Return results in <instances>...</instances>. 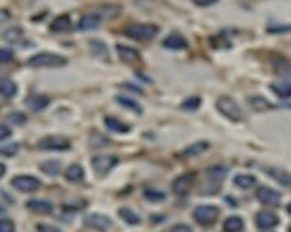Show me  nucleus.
<instances>
[{
	"label": "nucleus",
	"instance_id": "43",
	"mask_svg": "<svg viewBox=\"0 0 291 232\" xmlns=\"http://www.w3.org/2000/svg\"><path fill=\"white\" fill-rule=\"evenodd\" d=\"M10 136H12V129L5 126V124H0V141L10 137Z\"/></svg>",
	"mask_w": 291,
	"mask_h": 232
},
{
	"label": "nucleus",
	"instance_id": "39",
	"mask_svg": "<svg viewBox=\"0 0 291 232\" xmlns=\"http://www.w3.org/2000/svg\"><path fill=\"white\" fill-rule=\"evenodd\" d=\"M10 204H13V198H10L5 192H0V213H5Z\"/></svg>",
	"mask_w": 291,
	"mask_h": 232
},
{
	"label": "nucleus",
	"instance_id": "13",
	"mask_svg": "<svg viewBox=\"0 0 291 232\" xmlns=\"http://www.w3.org/2000/svg\"><path fill=\"white\" fill-rule=\"evenodd\" d=\"M27 106L31 110V111H41L48 108V105L51 103V98L48 95H41V94H31L27 97V100H25Z\"/></svg>",
	"mask_w": 291,
	"mask_h": 232
},
{
	"label": "nucleus",
	"instance_id": "15",
	"mask_svg": "<svg viewBox=\"0 0 291 232\" xmlns=\"http://www.w3.org/2000/svg\"><path fill=\"white\" fill-rule=\"evenodd\" d=\"M88 48H90V53H92L95 57H98L100 61H105V62H110L111 57H110V51H108L106 44L103 41L100 39H92L88 43Z\"/></svg>",
	"mask_w": 291,
	"mask_h": 232
},
{
	"label": "nucleus",
	"instance_id": "5",
	"mask_svg": "<svg viewBox=\"0 0 291 232\" xmlns=\"http://www.w3.org/2000/svg\"><path fill=\"white\" fill-rule=\"evenodd\" d=\"M219 216V210L216 208V206H198L193 213V218L196 222L203 226H208V224H213V222L218 219Z\"/></svg>",
	"mask_w": 291,
	"mask_h": 232
},
{
	"label": "nucleus",
	"instance_id": "22",
	"mask_svg": "<svg viewBox=\"0 0 291 232\" xmlns=\"http://www.w3.org/2000/svg\"><path fill=\"white\" fill-rule=\"evenodd\" d=\"M208 149H210V143L208 141H198V143L192 144V146H188L185 151H184V155L185 157H198V155H202L205 154Z\"/></svg>",
	"mask_w": 291,
	"mask_h": 232
},
{
	"label": "nucleus",
	"instance_id": "18",
	"mask_svg": "<svg viewBox=\"0 0 291 232\" xmlns=\"http://www.w3.org/2000/svg\"><path fill=\"white\" fill-rule=\"evenodd\" d=\"M105 124L106 128L110 131H115V132H120V134H126V132L131 131V126L126 123H123L121 120L115 118V116H106L105 118Z\"/></svg>",
	"mask_w": 291,
	"mask_h": 232
},
{
	"label": "nucleus",
	"instance_id": "30",
	"mask_svg": "<svg viewBox=\"0 0 291 232\" xmlns=\"http://www.w3.org/2000/svg\"><path fill=\"white\" fill-rule=\"evenodd\" d=\"M116 102H118V103L123 106V108H126V110H129V111H135V113H138V114L143 113V108H141V106H139L135 100H131V98H128V97L118 95V97H116Z\"/></svg>",
	"mask_w": 291,
	"mask_h": 232
},
{
	"label": "nucleus",
	"instance_id": "19",
	"mask_svg": "<svg viewBox=\"0 0 291 232\" xmlns=\"http://www.w3.org/2000/svg\"><path fill=\"white\" fill-rule=\"evenodd\" d=\"M4 39L12 44H23L21 41L25 39V31L20 27H12L4 31Z\"/></svg>",
	"mask_w": 291,
	"mask_h": 232
},
{
	"label": "nucleus",
	"instance_id": "14",
	"mask_svg": "<svg viewBox=\"0 0 291 232\" xmlns=\"http://www.w3.org/2000/svg\"><path fill=\"white\" fill-rule=\"evenodd\" d=\"M162 46L170 49V51H184L188 48V41L182 35H169L167 38H164Z\"/></svg>",
	"mask_w": 291,
	"mask_h": 232
},
{
	"label": "nucleus",
	"instance_id": "29",
	"mask_svg": "<svg viewBox=\"0 0 291 232\" xmlns=\"http://www.w3.org/2000/svg\"><path fill=\"white\" fill-rule=\"evenodd\" d=\"M120 218L124 222H126V224H129V226H138L139 222H141V218L132 210H129V208H121L120 210Z\"/></svg>",
	"mask_w": 291,
	"mask_h": 232
},
{
	"label": "nucleus",
	"instance_id": "34",
	"mask_svg": "<svg viewBox=\"0 0 291 232\" xmlns=\"http://www.w3.org/2000/svg\"><path fill=\"white\" fill-rule=\"evenodd\" d=\"M202 106V98L199 97H190L187 100L182 103V108L187 110V111H195Z\"/></svg>",
	"mask_w": 291,
	"mask_h": 232
},
{
	"label": "nucleus",
	"instance_id": "25",
	"mask_svg": "<svg viewBox=\"0 0 291 232\" xmlns=\"http://www.w3.org/2000/svg\"><path fill=\"white\" fill-rule=\"evenodd\" d=\"M84 177H85L84 169H82L79 164H72L71 167L65 170V178H68L69 181H72V183L82 181V180H84Z\"/></svg>",
	"mask_w": 291,
	"mask_h": 232
},
{
	"label": "nucleus",
	"instance_id": "48",
	"mask_svg": "<svg viewBox=\"0 0 291 232\" xmlns=\"http://www.w3.org/2000/svg\"><path fill=\"white\" fill-rule=\"evenodd\" d=\"M4 173H5V165L0 164V177H4Z\"/></svg>",
	"mask_w": 291,
	"mask_h": 232
},
{
	"label": "nucleus",
	"instance_id": "37",
	"mask_svg": "<svg viewBox=\"0 0 291 232\" xmlns=\"http://www.w3.org/2000/svg\"><path fill=\"white\" fill-rule=\"evenodd\" d=\"M289 25L288 23H270L267 27L268 33H288L289 31Z\"/></svg>",
	"mask_w": 291,
	"mask_h": 232
},
{
	"label": "nucleus",
	"instance_id": "26",
	"mask_svg": "<svg viewBox=\"0 0 291 232\" xmlns=\"http://www.w3.org/2000/svg\"><path fill=\"white\" fill-rule=\"evenodd\" d=\"M222 229H224V232H240L244 229V221L239 216H231L224 221Z\"/></svg>",
	"mask_w": 291,
	"mask_h": 232
},
{
	"label": "nucleus",
	"instance_id": "44",
	"mask_svg": "<svg viewBox=\"0 0 291 232\" xmlns=\"http://www.w3.org/2000/svg\"><path fill=\"white\" fill-rule=\"evenodd\" d=\"M196 7H211L214 4H218V0H192Z\"/></svg>",
	"mask_w": 291,
	"mask_h": 232
},
{
	"label": "nucleus",
	"instance_id": "41",
	"mask_svg": "<svg viewBox=\"0 0 291 232\" xmlns=\"http://www.w3.org/2000/svg\"><path fill=\"white\" fill-rule=\"evenodd\" d=\"M7 118H8V121L13 123V124H23V123H27V116H25L23 113H20V111H13V113L8 114Z\"/></svg>",
	"mask_w": 291,
	"mask_h": 232
},
{
	"label": "nucleus",
	"instance_id": "28",
	"mask_svg": "<svg viewBox=\"0 0 291 232\" xmlns=\"http://www.w3.org/2000/svg\"><path fill=\"white\" fill-rule=\"evenodd\" d=\"M97 12L102 15L103 21H106V20L115 18V16H118L121 12V7L120 5H103V7H100Z\"/></svg>",
	"mask_w": 291,
	"mask_h": 232
},
{
	"label": "nucleus",
	"instance_id": "10",
	"mask_svg": "<svg viewBox=\"0 0 291 232\" xmlns=\"http://www.w3.org/2000/svg\"><path fill=\"white\" fill-rule=\"evenodd\" d=\"M193 181H195V173H184L182 177L175 178L172 185V190L175 192L177 195H187L190 192V188L193 187Z\"/></svg>",
	"mask_w": 291,
	"mask_h": 232
},
{
	"label": "nucleus",
	"instance_id": "24",
	"mask_svg": "<svg viewBox=\"0 0 291 232\" xmlns=\"http://www.w3.org/2000/svg\"><path fill=\"white\" fill-rule=\"evenodd\" d=\"M27 208H30L31 211L39 213V214H49L53 213V204L44 200H31L27 203Z\"/></svg>",
	"mask_w": 291,
	"mask_h": 232
},
{
	"label": "nucleus",
	"instance_id": "31",
	"mask_svg": "<svg viewBox=\"0 0 291 232\" xmlns=\"http://www.w3.org/2000/svg\"><path fill=\"white\" fill-rule=\"evenodd\" d=\"M270 87H272L273 92H275L281 98H289V95H291V87H289V80L288 79L281 82V84H272Z\"/></svg>",
	"mask_w": 291,
	"mask_h": 232
},
{
	"label": "nucleus",
	"instance_id": "23",
	"mask_svg": "<svg viewBox=\"0 0 291 232\" xmlns=\"http://www.w3.org/2000/svg\"><path fill=\"white\" fill-rule=\"evenodd\" d=\"M265 172H267L272 178H275L278 183H281L283 187H289V173L286 170L278 169V167H267Z\"/></svg>",
	"mask_w": 291,
	"mask_h": 232
},
{
	"label": "nucleus",
	"instance_id": "3",
	"mask_svg": "<svg viewBox=\"0 0 291 232\" xmlns=\"http://www.w3.org/2000/svg\"><path fill=\"white\" fill-rule=\"evenodd\" d=\"M216 106H218V110L226 116L228 120L236 121V123L242 120V110H240V106L237 105L234 98L221 97V98H218V102H216Z\"/></svg>",
	"mask_w": 291,
	"mask_h": 232
},
{
	"label": "nucleus",
	"instance_id": "45",
	"mask_svg": "<svg viewBox=\"0 0 291 232\" xmlns=\"http://www.w3.org/2000/svg\"><path fill=\"white\" fill-rule=\"evenodd\" d=\"M38 232H61V230L49 224H38Z\"/></svg>",
	"mask_w": 291,
	"mask_h": 232
},
{
	"label": "nucleus",
	"instance_id": "46",
	"mask_svg": "<svg viewBox=\"0 0 291 232\" xmlns=\"http://www.w3.org/2000/svg\"><path fill=\"white\" fill-rule=\"evenodd\" d=\"M170 232H193V230H192V227L187 226V224H175L172 227Z\"/></svg>",
	"mask_w": 291,
	"mask_h": 232
},
{
	"label": "nucleus",
	"instance_id": "21",
	"mask_svg": "<svg viewBox=\"0 0 291 232\" xmlns=\"http://www.w3.org/2000/svg\"><path fill=\"white\" fill-rule=\"evenodd\" d=\"M0 95L4 98H13L16 95V84L8 77H0Z\"/></svg>",
	"mask_w": 291,
	"mask_h": 232
},
{
	"label": "nucleus",
	"instance_id": "12",
	"mask_svg": "<svg viewBox=\"0 0 291 232\" xmlns=\"http://www.w3.org/2000/svg\"><path fill=\"white\" fill-rule=\"evenodd\" d=\"M84 222H85V226L94 227V229H98V230H106L108 227L111 226L110 218L103 216V214H97V213L87 214V216L84 218Z\"/></svg>",
	"mask_w": 291,
	"mask_h": 232
},
{
	"label": "nucleus",
	"instance_id": "8",
	"mask_svg": "<svg viewBox=\"0 0 291 232\" xmlns=\"http://www.w3.org/2000/svg\"><path fill=\"white\" fill-rule=\"evenodd\" d=\"M12 185L20 190V192H25V193H30V192H35V190L39 188V180L35 178V177H30V175H18L12 180Z\"/></svg>",
	"mask_w": 291,
	"mask_h": 232
},
{
	"label": "nucleus",
	"instance_id": "6",
	"mask_svg": "<svg viewBox=\"0 0 291 232\" xmlns=\"http://www.w3.org/2000/svg\"><path fill=\"white\" fill-rule=\"evenodd\" d=\"M102 23H103V18H102V15H100L98 12H88V13L80 16V20L77 23V30L84 31V33L95 31V30H98L100 27H102Z\"/></svg>",
	"mask_w": 291,
	"mask_h": 232
},
{
	"label": "nucleus",
	"instance_id": "32",
	"mask_svg": "<svg viewBox=\"0 0 291 232\" xmlns=\"http://www.w3.org/2000/svg\"><path fill=\"white\" fill-rule=\"evenodd\" d=\"M255 183H257V180L252 175H244V173H240V175L234 177V185L239 188H252Z\"/></svg>",
	"mask_w": 291,
	"mask_h": 232
},
{
	"label": "nucleus",
	"instance_id": "17",
	"mask_svg": "<svg viewBox=\"0 0 291 232\" xmlns=\"http://www.w3.org/2000/svg\"><path fill=\"white\" fill-rule=\"evenodd\" d=\"M49 28H51L53 33H65V31H69L72 28L71 16L68 13L56 16V18L51 21V25H49Z\"/></svg>",
	"mask_w": 291,
	"mask_h": 232
},
{
	"label": "nucleus",
	"instance_id": "1",
	"mask_svg": "<svg viewBox=\"0 0 291 232\" xmlns=\"http://www.w3.org/2000/svg\"><path fill=\"white\" fill-rule=\"evenodd\" d=\"M161 28L152 23H135L124 28V36L135 41H151L159 35Z\"/></svg>",
	"mask_w": 291,
	"mask_h": 232
},
{
	"label": "nucleus",
	"instance_id": "47",
	"mask_svg": "<svg viewBox=\"0 0 291 232\" xmlns=\"http://www.w3.org/2000/svg\"><path fill=\"white\" fill-rule=\"evenodd\" d=\"M10 13H8L7 10H2V8H0V23L2 21H7V20H10Z\"/></svg>",
	"mask_w": 291,
	"mask_h": 232
},
{
	"label": "nucleus",
	"instance_id": "20",
	"mask_svg": "<svg viewBox=\"0 0 291 232\" xmlns=\"http://www.w3.org/2000/svg\"><path fill=\"white\" fill-rule=\"evenodd\" d=\"M249 105H251V108L257 113H263V111H268L273 108V105L267 100V98L259 97V95L249 98Z\"/></svg>",
	"mask_w": 291,
	"mask_h": 232
},
{
	"label": "nucleus",
	"instance_id": "42",
	"mask_svg": "<svg viewBox=\"0 0 291 232\" xmlns=\"http://www.w3.org/2000/svg\"><path fill=\"white\" fill-rule=\"evenodd\" d=\"M0 232H15V224L8 219H0Z\"/></svg>",
	"mask_w": 291,
	"mask_h": 232
},
{
	"label": "nucleus",
	"instance_id": "11",
	"mask_svg": "<svg viewBox=\"0 0 291 232\" xmlns=\"http://www.w3.org/2000/svg\"><path fill=\"white\" fill-rule=\"evenodd\" d=\"M116 53L124 64H136L141 61V54L138 49L126 46V44H116Z\"/></svg>",
	"mask_w": 291,
	"mask_h": 232
},
{
	"label": "nucleus",
	"instance_id": "33",
	"mask_svg": "<svg viewBox=\"0 0 291 232\" xmlns=\"http://www.w3.org/2000/svg\"><path fill=\"white\" fill-rule=\"evenodd\" d=\"M20 146L16 143H7V144H0V155L5 157H13L16 152H18Z\"/></svg>",
	"mask_w": 291,
	"mask_h": 232
},
{
	"label": "nucleus",
	"instance_id": "35",
	"mask_svg": "<svg viewBox=\"0 0 291 232\" xmlns=\"http://www.w3.org/2000/svg\"><path fill=\"white\" fill-rule=\"evenodd\" d=\"M108 144H110V139L105 137V136H100V134H97V132H94V134L90 136V146L92 147H103Z\"/></svg>",
	"mask_w": 291,
	"mask_h": 232
},
{
	"label": "nucleus",
	"instance_id": "40",
	"mask_svg": "<svg viewBox=\"0 0 291 232\" xmlns=\"http://www.w3.org/2000/svg\"><path fill=\"white\" fill-rule=\"evenodd\" d=\"M226 173H228V169H224V167H211L210 170H208V175L214 177L216 180L224 178L226 177Z\"/></svg>",
	"mask_w": 291,
	"mask_h": 232
},
{
	"label": "nucleus",
	"instance_id": "38",
	"mask_svg": "<svg viewBox=\"0 0 291 232\" xmlns=\"http://www.w3.org/2000/svg\"><path fill=\"white\" fill-rule=\"evenodd\" d=\"M15 59V53L12 49H7V48H0V62L7 64V62H12Z\"/></svg>",
	"mask_w": 291,
	"mask_h": 232
},
{
	"label": "nucleus",
	"instance_id": "2",
	"mask_svg": "<svg viewBox=\"0 0 291 232\" xmlns=\"http://www.w3.org/2000/svg\"><path fill=\"white\" fill-rule=\"evenodd\" d=\"M30 67H62V65L68 64V59L61 54H54V53H38L35 56H31L27 61Z\"/></svg>",
	"mask_w": 291,
	"mask_h": 232
},
{
	"label": "nucleus",
	"instance_id": "16",
	"mask_svg": "<svg viewBox=\"0 0 291 232\" xmlns=\"http://www.w3.org/2000/svg\"><path fill=\"white\" fill-rule=\"evenodd\" d=\"M255 222L260 229H272V227L278 226V218L273 213L262 211L255 216Z\"/></svg>",
	"mask_w": 291,
	"mask_h": 232
},
{
	"label": "nucleus",
	"instance_id": "7",
	"mask_svg": "<svg viewBox=\"0 0 291 232\" xmlns=\"http://www.w3.org/2000/svg\"><path fill=\"white\" fill-rule=\"evenodd\" d=\"M118 164V157L106 154V155H95L92 159V167L95 169V172L98 175H105V173L110 172L115 165Z\"/></svg>",
	"mask_w": 291,
	"mask_h": 232
},
{
	"label": "nucleus",
	"instance_id": "36",
	"mask_svg": "<svg viewBox=\"0 0 291 232\" xmlns=\"http://www.w3.org/2000/svg\"><path fill=\"white\" fill-rule=\"evenodd\" d=\"M144 196H146V200L155 201V203H159V201H164V200H165V195H164L162 192H157V190H151V188L146 190Z\"/></svg>",
	"mask_w": 291,
	"mask_h": 232
},
{
	"label": "nucleus",
	"instance_id": "4",
	"mask_svg": "<svg viewBox=\"0 0 291 232\" xmlns=\"http://www.w3.org/2000/svg\"><path fill=\"white\" fill-rule=\"evenodd\" d=\"M69 147H71V143L61 136H49V137L41 139L38 143L39 151H68Z\"/></svg>",
	"mask_w": 291,
	"mask_h": 232
},
{
	"label": "nucleus",
	"instance_id": "9",
	"mask_svg": "<svg viewBox=\"0 0 291 232\" xmlns=\"http://www.w3.org/2000/svg\"><path fill=\"white\" fill-rule=\"evenodd\" d=\"M257 198L259 201L267 204V206H278L281 201V195L277 192V190H272L268 187H260L257 190Z\"/></svg>",
	"mask_w": 291,
	"mask_h": 232
},
{
	"label": "nucleus",
	"instance_id": "27",
	"mask_svg": "<svg viewBox=\"0 0 291 232\" xmlns=\"http://www.w3.org/2000/svg\"><path fill=\"white\" fill-rule=\"evenodd\" d=\"M39 169L43 173H46V175L49 177H57L61 172V162L57 160H44L43 164L39 165Z\"/></svg>",
	"mask_w": 291,
	"mask_h": 232
}]
</instances>
